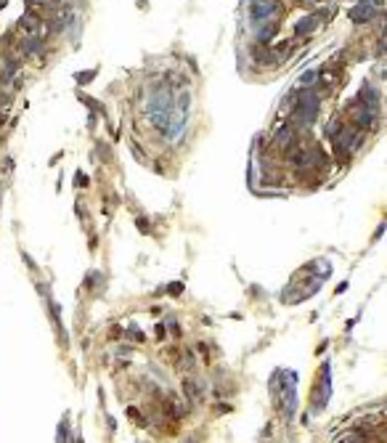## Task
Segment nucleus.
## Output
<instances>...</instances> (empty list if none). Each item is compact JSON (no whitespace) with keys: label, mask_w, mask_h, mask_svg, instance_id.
Wrapping results in <instances>:
<instances>
[{"label":"nucleus","mask_w":387,"mask_h":443,"mask_svg":"<svg viewBox=\"0 0 387 443\" xmlns=\"http://www.w3.org/2000/svg\"><path fill=\"white\" fill-rule=\"evenodd\" d=\"M75 181H77V186H80V189H85V186H88V178H85V173H77V176H75Z\"/></svg>","instance_id":"obj_1"},{"label":"nucleus","mask_w":387,"mask_h":443,"mask_svg":"<svg viewBox=\"0 0 387 443\" xmlns=\"http://www.w3.org/2000/svg\"><path fill=\"white\" fill-rule=\"evenodd\" d=\"M80 83H88V80H93V72H83V75H77Z\"/></svg>","instance_id":"obj_2"},{"label":"nucleus","mask_w":387,"mask_h":443,"mask_svg":"<svg viewBox=\"0 0 387 443\" xmlns=\"http://www.w3.org/2000/svg\"><path fill=\"white\" fill-rule=\"evenodd\" d=\"M138 228L144 231V234H146V231H149V223H146V218H138Z\"/></svg>","instance_id":"obj_3"},{"label":"nucleus","mask_w":387,"mask_h":443,"mask_svg":"<svg viewBox=\"0 0 387 443\" xmlns=\"http://www.w3.org/2000/svg\"><path fill=\"white\" fill-rule=\"evenodd\" d=\"M181 289H183V284H170V295H181Z\"/></svg>","instance_id":"obj_4"}]
</instances>
